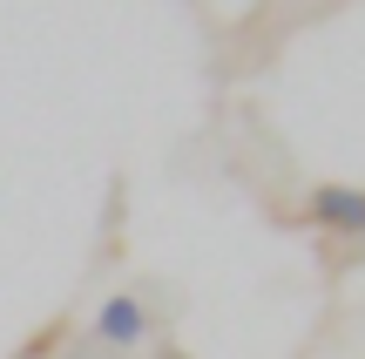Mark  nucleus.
<instances>
[{"instance_id": "nucleus-1", "label": "nucleus", "mask_w": 365, "mask_h": 359, "mask_svg": "<svg viewBox=\"0 0 365 359\" xmlns=\"http://www.w3.org/2000/svg\"><path fill=\"white\" fill-rule=\"evenodd\" d=\"M304 224L325 238H365V190L359 183H312L304 190Z\"/></svg>"}, {"instance_id": "nucleus-2", "label": "nucleus", "mask_w": 365, "mask_h": 359, "mask_svg": "<svg viewBox=\"0 0 365 359\" xmlns=\"http://www.w3.org/2000/svg\"><path fill=\"white\" fill-rule=\"evenodd\" d=\"M149 346V305L135 292H108L95 305V353H135Z\"/></svg>"}, {"instance_id": "nucleus-3", "label": "nucleus", "mask_w": 365, "mask_h": 359, "mask_svg": "<svg viewBox=\"0 0 365 359\" xmlns=\"http://www.w3.org/2000/svg\"><path fill=\"white\" fill-rule=\"evenodd\" d=\"M149 359H196V353H182V346H156Z\"/></svg>"}, {"instance_id": "nucleus-4", "label": "nucleus", "mask_w": 365, "mask_h": 359, "mask_svg": "<svg viewBox=\"0 0 365 359\" xmlns=\"http://www.w3.org/2000/svg\"><path fill=\"white\" fill-rule=\"evenodd\" d=\"M75 359H102V353H75Z\"/></svg>"}]
</instances>
